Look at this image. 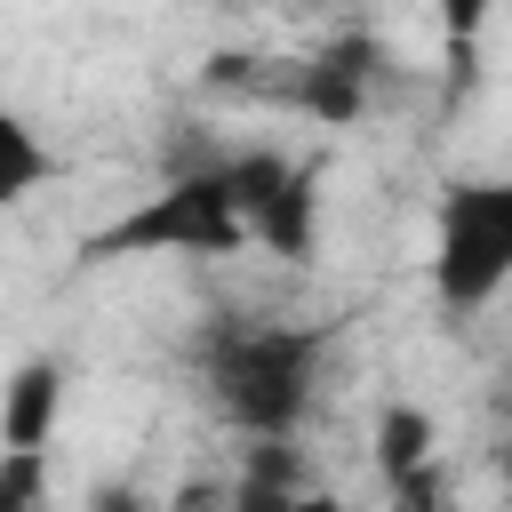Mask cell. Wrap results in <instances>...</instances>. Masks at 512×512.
I'll use <instances>...</instances> for the list:
<instances>
[{"mask_svg":"<svg viewBox=\"0 0 512 512\" xmlns=\"http://www.w3.org/2000/svg\"><path fill=\"white\" fill-rule=\"evenodd\" d=\"M192 368L240 440H296L312 400H320L328 328L264 320V312H216L192 344Z\"/></svg>","mask_w":512,"mask_h":512,"instance_id":"cell-1","label":"cell"},{"mask_svg":"<svg viewBox=\"0 0 512 512\" xmlns=\"http://www.w3.org/2000/svg\"><path fill=\"white\" fill-rule=\"evenodd\" d=\"M232 248H248V208H240L232 152H216V160L168 168L160 192H144L112 224H96L72 264L96 272V264H136V256H232Z\"/></svg>","mask_w":512,"mask_h":512,"instance_id":"cell-2","label":"cell"},{"mask_svg":"<svg viewBox=\"0 0 512 512\" xmlns=\"http://www.w3.org/2000/svg\"><path fill=\"white\" fill-rule=\"evenodd\" d=\"M424 280L448 320H472L512 288V176H456L440 192Z\"/></svg>","mask_w":512,"mask_h":512,"instance_id":"cell-3","label":"cell"},{"mask_svg":"<svg viewBox=\"0 0 512 512\" xmlns=\"http://www.w3.org/2000/svg\"><path fill=\"white\" fill-rule=\"evenodd\" d=\"M216 88H248L312 128H352L368 104H376V80H384V48L368 32H336L304 56H256V72H240V56H216L208 64Z\"/></svg>","mask_w":512,"mask_h":512,"instance_id":"cell-4","label":"cell"},{"mask_svg":"<svg viewBox=\"0 0 512 512\" xmlns=\"http://www.w3.org/2000/svg\"><path fill=\"white\" fill-rule=\"evenodd\" d=\"M240 176V208H248V248H272L288 264L312 256L320 240V160H288V152H232Z\"/></svg>","mask_w":512,"mask_h":512,"instance_id":"cell-5","label":"cell"},{"mask_svg":"<svg viewBox=\"0 0 512 512\" xmlns=\"http://www.w3.org/2000/svg\"><path fill=\"white\" fill-rule=\"evenodd\" d=\"M64 360H24L8 384H0V448H16V456H48V440H56V424H64Z\"/></svg>","mask_w":512,"mask_h":512,"instance_id":"cell-6","label":"cell"},{"mask_svg":"<svg viewBox=\"0 0 512 512\" xmlns=\"http://www.w3.org/2000/svg\"><path fill=\"white\" fill-rule=\"evenodd\" d=\"M64 176V160H56V144L16 112V104H0V208H24L40 184H56Z\"/></svg>","mask_w":512,"mask_h":512,"instance_id":"cell-7","label":"cell"},{"mask_svg":"<svg viewBox=\"0 0 512 512\" xmlns=\"http://www.w3.org/2000/svg\"><path fill=\"white\" fill-rule=\"evenodd\" d=\"M376 464H384V480L392 488H424V464H432V416L424 408H408V400H392L384 416H376Z\"/></svg>","mask_w":512,"mask_h":512,"instance_id":"cell-8","label":"cell"},{"mask_svg":"<svg viewBox=\"0 0 512 512\" xmlns=\"http://www.w3.org/2000/svg\"><path fill=\"white\" fill-rule=\"evenodd\" d=\"M32 496H40V456L0 448V512H32Z\"/></svg>","mask_w":512,"mask_h":512,"instance_id":"cell-9","label":"cell"},{"mask_svg":"<svg viewBox=\"0 0 512 512\" xmlns=\"http://www.w3.org/2000/svg\"><path fill=\"white\" fill-rule=\"evenodd\" d=\"M80 512H168L152 488H136V480H96L88 496H80Z\"/></svg>","mask_w":512,"mask_h":512,"instance_id":"cell-10","label":"cell"},{"mask_svg":"<svg viewBox=\"0 0 512 512\" xmlns=\"http://www.w3.org/2000/svg\"><path fill=\"white\" fill-rule=\"evenodd\" d=\"M440 24H448L456 40H472V32L488 24V0H440Z\"/></svg>","mask_w":512,"mask_h":512,"instance_id":"cell-11","label":"cell"},{"mask_svg":"<svg viewBox=\"0 0 512 512\" xmlns=\"http://www.w3.org/2000/svg\"><path fill=\"white\" fill-rule=\"evenodd\" d=\"M504 408H512V400H504Z\"/></svg>","mask_w":512,"mask_h":512,"instance_id":"cell-12","label":"cell"}]
</instances>
